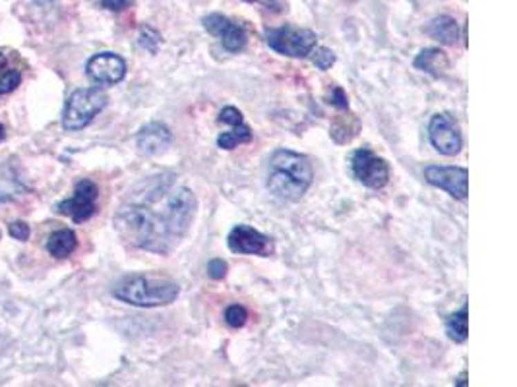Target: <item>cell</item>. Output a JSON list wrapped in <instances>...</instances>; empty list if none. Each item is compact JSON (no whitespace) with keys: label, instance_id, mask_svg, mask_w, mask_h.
Wrapping results in <instances>:
<instances>
[{"label":"cell","instance_id":"6da1fadb","mask_svg":"<svg viewBox=\"0 0 517 387\" xmlns=\"http://www.w3.org/2000/svg\"><path fill=\"white\" fill-rule=\"evenodd\" d=\"M196 211L194 192L175 174L163 173L130 188L113 223L118 236L132 248L167 256L185 240Z\"/></svg>","mask_w":517,"mask_h":387},{"label":"cell","instance_id":"7a4b0ae2","mask_svg":"<svg viewBox=\"0 0 517 387\" xmlns=\"http://www.w3.org/2000/svg\"><path fill=\"white\" fill-rule=\"evenodd\" d=\"M314 178L308 157L291 149H277L267 159L265 186L275 198L285 202L301 200L310 188Z\"/></svg>","mask_w":517,"mask_h":387},{"label":"cell","instance_id":"3957f363","mask_svg":"<svg viewBox=\"0 0 517 387\" xmlns=\"http://www.w3.org/2000/svg\"><path fill=\"white\" fill-rule=\"evenodd\" d=\"M180 294L178 283L167 277L132 273L113 287V296L138 308H159L173 304Z\"/></svg>","mask_w":517,"mask_h":387},{"label":"cell","instance_id":"277c9868","mask_svg":"<svg viewBox=\"0 0 517 387\" xmlns=\"http://www.w3.org/2000/svg\"><path fill=\"white\" fill-rule=\"evenodd\" d=\"M107 101L105 91H101L97 87L76 89L66 101L64 113H62V126L70 132L86 128L107 106Z\"/></svg>","mask_w":517,"mask_h":387},{"label":"cell","instance_id":"5b68a950","mask_svg":"<svg viewBox=\"0 0 517 387\" xmlns=\"http://www.w3.org/2000/svg\"><path fill=\"white\" fill-rule=\"evenodd\" d=\"M316 33L310 29L285 26V28H274L265 31V43L275 53L291 58H304L312 53L316 47Z\"/></svg>","mask_w":517,"mask_h":387},{"label":"cell","instance_id":"8992f818","mask_svg":"<svg viewBox=\"0 0 517 387\" xmlns=\"http://www.w3.org/2000/svg\"><path fill=\"white\" fill-rule=\"evenodd\" d=\"M352 176L366 188L380 190L390 180V164L376 153H372L368 147L357 149L351 157Z\"/></svg>","mask_w":517,"mask_h":387},{"label":"cell","instance_id":"52a82bcc","mask_svg":"<svg viewBox=\"0 0 517 387\" xmlns=\"http://www.w3.org/2000/svg\"><path fill=\"white\" fill-rule=\"evenodd\" d=\"M429 140L432 147L442 155H458L463 147V138L458 120L449 113H438L432 116L429 124Z\"/></svg>","mask_w":517,"mask_h":387},{"label":"cell","instance_id":"ba28073f","mask_svg":"<svg viewBox=\"0 0 517 387\" xmlns=\"http://www.w3.org/2000/svg\"><path fill=\"white\" fill-rule=\"evenodd\" d=\"M424 180L432 186L455 198L467 200L469 196V171L461 167H444V164H426L424 167Z\"/></svg>","mask_w":517,"mask_h":387},{"label":"cell","instance_id":"9c48e42d","mask_svg":"<svg viewBox=\"0 0 517 387\" xmlns=\"http://www.w3.org/2000/svg\"><path fill=\"white\" fill-rule=\"evenodd\" d=\"M227 244H229V250L234 254H250V256H262V258L274 254L272 238L250 225H236L234 229H231L227 236Z\"/></svg>","mask_w":517,"mask_h":387},{"label":"cell","instance_id":"30bf717a","mask_svg":"<svg viewBox=\"0 0 517 387\" xmlns=\"http://www.w3.org/2000/svg\"><path fill=\"white\" fill-rule=\"evenodd\" d=\"M97 196H99V188L97 184L91 182V180H82L76 186V192L70 200H64L60 203L57 211L62 213V215H68L72 217L76 223H84L88 221L89 217L93 213L97 211Z\"/></svg>","mask_w":517,"mask_h":387},{"label":"cell","instance_id":"8fae6325","mask_svg":"<svg viewBox=\"0 0 517 387\" xmlns=\"http://www.w3.org/2000/svg\"><path fill=\"white\" fill-rule=\"evenodd\" d=\"M86 72L99 86H115L126 76V62L115 53H99L89 58Z\"/></svg>","mask_w":517,"mask_h":387},{"label":"cell","instance_id":"7c38bea8","mask_svg":"<svg viewBox=\"0 0 517 387\" xmlns=\"http://www.w3.org/2000/svg\"><path fill=\"white\" fill-rule=\"evenodd\" d=\"M204 28L221 41L229 53H238L246 47V33L241 26H236L234 21L225 18L221 14H209L202 19Z\"/></svg>","mask_w":517,"mask_h":387},{"label":"cell","instance_id":"4fadbf2b","mask_svg":"<svg viewBox=\"0 0 517 387\" xmlns=\"http://www.w3.org/2000/svg\"><path fill=\"white\" fill-rule=\"evenodd\" d=\"M173 142V134L163 122H149L138 132L136 144L140 153L159 155Z\"/></svg>","mask_w":517,"mask_h":387},{"label":"cell","instance_id":"5bb4252c","mask_svg":"<svg viewBox=\"0 0 517 387\" xmlns=\"http://www.w3.org/2000/svg\"><path fill=\"white\" fill-rule=\"evenodd\" d=\"M415 68H419L422 72H426L430 76H442L449 66V60L446 57V53L444 50H440V48H424V50H420L417 58H415Z\"/></svg>","mask_w":517,"mask_h":387},{"label":"cell","instance_id":"9a60e30c","mask_svg":"<svg viewBox=\"0 0 517 387\" xmlns=\"http://www.w3.org/2000/svg\"><path fill=\"white\" fill-rule=\"evenodd\" d=\"M426 33L430 37L440 41L442 45H455L459 39V29H458V21L449 16H438L434 18L429 23L426 28Z\"/></svg>","mask_w":517,"mask_h":387},{"label":"cell","instance_id":"2e32d148","mask_svg":"<svg viewBox=\"0 0 517 387\" xmlns=\"http://www.w3.org/2000/svg\"><path fill=\"white\" fill-rule=\"evenodd\" d=\"M76 246H78L76 232L70 231V229L55 231L49 236V242H47V250L55 258H68L70 254L76 250Z\"/></svg>","mask_w":517,"mask_h":387},{"label":"cell","instance_id":"e0dca14e","mask_svg":"<svg viewBox=\"0 0 517 387\" xmlns=\"http://www.w3.org/2000/svg\"><path fill=\"white\" fill-rule=\"evenodd\" d=\"M446 333L451 341L455 343H465L469 337V312L467 304H463V308L459 312H453L451 316L446 319Z\"/></svg>","mask_w":517,"mask_h":387},{"label":"cell","instance_id":"ac0fdd59","mask_svg":"<svg viewBox=\"0 0 517 387\" xmlns=\"http://www.w3.org/2000/svg\"><path fill=\"white\" fill-rule=\"evenodd\" d=\"M250 140H252V132H250V128L243 122V124L231 126L229 132L219 134V138H217V145H219L221 149H234L236 145L248 144Z\"/></svg>","mask_w":517,"mask_h":387},{"label":"cell","instance_id":"d6986e66","mask_svg":"<svg viewBox=\"0 0 517 387\" xmlns=\"http://www.w3.org/2000/svg\"><path fill=\"white\" fill-rule=\"evenodd\" d=\"M246 319H248V312L241 304H233V306H229V308L225 310V321L231 328H243L244 323H246Z\"/></svg>","mask_w":517,"mask_h":387},{"label":"cell","instance_id":"ffe728a7","mask_svg":"<svg viewBox=\"0 0 517 387\" xmlns=\"http://www.w3.org/2000/svg\"><path fill=\"white\" fill-rule=\"evenodd\" d=\"M310 55H312L314 66L320 68V70H328V68H332L333 62H335V55H333L330 48L326 47H314Z\"/></svg>","mask_w":517,"mask_h":387},{"label":"cell","instance_id":"44dd1931","mask_svg":"<svg viewBox=\"0 0 517 387\" xmlns=\"http://www.w3.org/2000/svg\"><path fill=\"white\" fill-rule=\"evenodd\" d=\"M20 72H16V70H6V72L0 76V95H6V93L14 91L16 87L20 86Z\"/></svg>","mask_w":517,"mask_h":387},{"label":"cell","instance_id":"7402d4cb","mask_svg":"<svg viewBox=\"0 0 517 387\" xmlns=\"http://www.w3.org/2000/svg\"><path fill=\"white\" fill-rule=\"evenodd\" d=\"M159 33H157L156 29L151 28H144L142 29V33H140V45L144 48H147L149 53H156L157 45H159Z\"/></svg>","mask_w":517,"mask_h":387},{"label":"cell","instance_id":"603a6c76","mask_svg":"<svg viewBox=\"0 0 517 387\" xmlns=\"http://www.w3.org/2000/svg\"><path fill=\"white\" fill-rule=\"evenodd\" d=\"M219 122L227 126L243 124L244 122L243 113H241L238 108H234V106H225L223 111L219 113Z\"/></svg>","mask_w":517,"mask_h":387},{"label":"cell","instance_id":"cb8c5ba5","mask_svg":"<svg viewBox=\"0 0 517 387\" xmlns=\"http://www.w3.org/2000/svg\"><path fill=\"white\" fill-rule=\"evenodd\" d=\"M10 234L16 238V240H28L30 238V225L24 221H14L10 223Z\"/></svg>","mask_w":517,"mask_h":387},{"label":"cell","instance_id":"d4e9b609","mask_svg":"<svg viewBox=\"0 0 517 387\" xmlns=\"http://www.w3.org/2000/svg\"><path fill=\"white\" fill-rule=\"evenodd\" d=\"M207 275L212 279H223L225 275H227V263L223 260H212L207 263Z\"/></svg>","mask_w":517,"mask_h":387},{"label":"cell","instance_id":"484cf974","mask_svg":"<svg viewBox=\"0 0 517 387\" xmlns=\"http://www.w3.org/2000/svg\"><path fill=\"white\" fill-rule=\"evenodd\" d=\"M330 105L337 106V108H347V95H345V91H343L341 87H333L332 97H330Z\"/></svg>","mask_w":517,"mask_h":387},{"label":"cell","instance_id":"4316f807","mask_svg":"<svg viewBox=\"0 0 517 387\" xmlns=\"http://www.w3.org/2000/svg\"><path fill=\"white\" fill-rule=\"evenodd\" d=\"M101 4H103V8L120 12V10H126L128 6H132V0H101Z\"/></svg>","mask_w":517,"mask_h":387},{"label":"cell","instance_id":"83f0119b","mask_svg":"<svg viewBox=\"0 0 517 387\" xmlns=\"http://www.w3.org/2000/svg\"><path fill=\"white\" fill-rule=\"evenodd\" d=\"M6 66H8V60H6V57H4V55L0 53V76H2L4 72H6Z\"/></svg>","mask_w":517,"mask_h":387},{"label":"cell","instance_id":"f1b7e54d","mask_svg":"<svg viewBox=\"0 0 517 387\" xmlns=\"http://www.w3.org/2000/svg\"><path fill=\"white\" fill-rule=\"evenodd\" d=\"M455 386H467V372H463V374L458 377Z\"/></svg>","mask_w":517,"mask_h":387},{"label":"cell","instance_id":"f546056e","mask_svg":"<svg viewBox=\"0 0 517 387\" xmlns=\"http://www.w3.org/2000/svg\"><path fill=\"white\" fill-rule=\"evenodd\" d=\"M4 140V128H2V124H0V142Z\"/></svg>","mask_w":517,"mask_h":387},{"label":"cell","instance_id":"4dcf8cb0","mask_svg":"<svg viewBox=\"0 0 517 387\" xmlns=\"http://www.w3.org/2000/svg\"><path fill=\"white\" fill-rule=\"evenodd\" d=\"M246 2H254V0H246Z\"/></svg>","mask_w":517,"mask_h":387}]
</instances>
